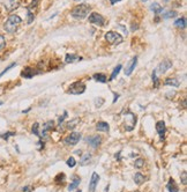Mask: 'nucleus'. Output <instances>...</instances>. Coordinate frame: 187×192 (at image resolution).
Returning a JSON list of instances; mask_svg holds the SVG:
<instances>
[{
	"label": "nucleus",
	"instance_id": "c03bdc74",
	"mask_svg": "<svg viewBox=\"0 0 187 192\" xmlns=\"http://www.w3.org/2000/svg\"><path fill=\"white\" fill-rule=\"evenodd\" d=\"M76 192H82V191H81V190H78V191H76Z\"/></svg>",
	"mask_w": 187,
	"mask_h": 192
},
{
	"label": "nucleus",
	"instance_id": "4c0bfd02",
	"mask_svg": "<svg viewBox=\"0 0 187 192\" xmlns=\"http://www.w3.org/2000/svg\"><path fill=\"white\" fill-rule=\"evenodd\" d=\"M66 117H67V111H65L64 115H63V116H61V117L59 118V124H60V125H61V123L64 122V119L66 118Z\"/></svg>",
	"mask_w": 187,
	"mask_h": 192
},
{
	"label": "nucleus",
	"instance_id": "ea45409f",
	"mask_svg": "<svg viewBox=\"0 0 187 192\" xmlns=\"http://www.w3.org/2000/svg\"><path fill=\"white\" fill-rule=\"evenodd\" d=\"M31 191V187L30 186H24L23 189H22V192H30Z\"/></svg>",
	"mask_w": 187,
	"mask_h": 192
},
{
	"label": "nucleus",
	"instance_id": "b1692460",
	"mask_svg": "<svg viewBox=\"0 0 187 192\" xmlns=\"http://www.w3.org/2000/svg\"><path fill=\"white\" fill-rule=\"evenodd\" d=\"M174 26L178 27V28H182V29H185V28H186V19H185V18L178 19V20L174 22Z\"/></svg>",
	"mask_w": 187,
	"mask_h": 192
},
{
	"label": "nucleus",
	"instance_id": "4468645a",
	"mask_svg": "<svg viewBox=\"0 0 187 192\" xmlns=\"http://www.w3.org/2000/svg\"><path fill=\"white\" fill-rule=\"evenodd\" d=\"M53 127H54V122H53V120H50V122L45 123V124L43 125V130H42V135H40V137H45L46 133L49 132V131H52V130H53Z\"/></svg>",
	"mask_w": 187,
	"mask_h": 192
},
{
	"label": "nucleus",
	"instance_id": "aec40b11",
	"mask_svg": "<svg viewBox=\"0 0 187 192\" xmlns=\"http://www.w3.org/2000/svg\"><path fill=\"white\" fill-rule=\"evenodd\" d=\"M78 60H81V58L76 56V54H66V58H65V61L66 63H75V61H78Z\"/></svg>",
	"mask_w": 187,
	"mask_h": 192
},
{
	"label": "nucleus",
	"instance_id": "20e7f679",
	"mask_svg": "<svg viewBox=\"0 0 187 192\" xmlns=\"http://www.w3.org/2000/svg\"><path fill=\"white\" fill-rule=\"evenodd\" d=\"M105 40L108 41V43H110V44L117 45V44H120L123 42V36L120 34L114 33V31H109V33L105 34Z\"/></svg>",
	"mask_w": 187,
	"mask_h": 192
},
{
	"label": "nucleus",
	"instance_id": "79ce46f5",
	"mask_svg": "<svg viewBox=\"0 0 187 192\" xmlns=\"http://www.w3.org/2000/svg\"><path fill=\"white\" fill-rule=\"evenodd\" d=\"M120 0H110V2L112 4V5H114V4H117V2H119Z\"/></svg>",
	"mask_w": 187,
	"mask_h": 192
},
{
	"label": "nucleus",
	"instance_id": "a18cd8bd",
	"mask_svg": "<svg viewBox=\"0 0 187 192\" xmlns=\"http://www.w3.org/2000/svg\"><path fill=\"white\" fill-rule=\"evenodd\" d=\"M1 104H2V102H1V101H0V106H1Z\"/></svg>",
	"mask_w": 187,
	"mask_h": 192
},
{
	"label": "nucleus",
	"instance_id": "6e6552de",
	"mask_svg": "<svg viewBox=\"0 0 187 192\" xmlns=\"http://www.w3.org/2000/svg\"><path fill=\"white\" fill-rule=\"evenodd\" d=\"M171 66H172V61H171L170 59H164L161 64L157 66L155 72L160 73V74H163V73L166 72L169 68H171Z\"/></svg>",
	"mask_w": 187,
	"mask_h": 192
},
{
	"label": "nucleus",
	"instance_id": "a211bd4d",
	"mask_svg": "<svg viewBox=\"0 0 187 192\" xmlns=\"http://www.w3.org/2000/svg\"><path fill=\"white\" fill-rule=\"evenodd\" d=\"M90 160H91V155L89 153H87V154H84L83 156L81 158L80 160V166H87V164H89L90 163Z\"/></svg>",
	"mask_w": 187,
	"mask_h": 192
},
{
	"label": "nucleus",
	"instance_id": "58836bf2",
	"mask_svg": "<svg viewBox=\"0 0 187 192\" xmlns=\"http://www.w3.org/2000/svg\"><path fill=\"white\" fill-rule=\"evenodd\" d=\"M153 80H154V83H155V87L157 88V86H158V81H157V78H156V72L153 73Z\"/></svg>",
	"mask_w": 187,
	"mask_h": 192
},
{
	"label": "nucleus",
	"instance_id": "f257e3e1",
	"mask_svg": "<svg viewBox=\"0 0 187 192\" xmlns=\"http://www.w3.org/2000/svg\"><path fill=\"white\" fill-rule=\"evenodd\" d=\"M21 22H22V20H21V18H20L19 15H11L7 19L6 22H5L4 28H5V30H6L7 33L13 34L18 30V28L21 24Z\"/></svg>",
	"mask_w": 187,
	"mask_h": 192
},
{
	"label": "nucleus",
	"instance_id": "ddd939ff",
	"mask_svg": "<svg viewBox=\"0 0 187 192\" xmlns=\"http://www.w3.org/2000/svg\"><path fill=\"white\" fill-rule=\"evenodd\" d=\"M38 72H36L34 68H31V67H26L23 71H22V73H21V75L23 76V78H27V79H30V78H32L35 74H37Z\"/></svg>",
	"mask_w": 187,
	"mask_h": 192
},
{
	"label": "nucleus",
	"instance_id": "4be33fe9",
	"mask_svg": "<svg viewBox=\"0 0 187 192\" xmlns=\"http://www.w3.org/2000/svg\"><path fill=\"white\" fill-rule=\"evenodd\" d=\"M80 182H81V179L79 178V177H75V178L73 179V182H72L69 186H68V190L69 191H73V190H75V189H78L79 184H80Z\"/></svg>",
	"mask_w": 187,
	"mask_h": 192
},
{
	"label": "nucleus",
	"instance_id": "f704fd0d",
	"mask_svg": "<svg viewBox=\"0 0 187 192\" xmlns=\"http://www.w3.org/2000/svg\"><path fill=\"white\" fill-rule=\"evenodd\" d=\"M15 133H13V132H7L6 134H0V137L2 138V139H5V140H7L8 139V137H11V135H14Z\"/></svg>",
	"mask_w": 187,
	"mask_h": 192
},
{
	"label": "nucleus",
	"instance_id": "a878e982",
	"mask_svg": "<svg viewBox=\"0 0 187 192\" xmlns=\"http://www.w3.org/2000/svg\"><path fill=\"white\" fill-rule=\"evenodd\" d=\"M151 9L154 11V13H155L156 15H158V14H161L162 12H163V8H162V7L160 6L158 4H156V2L151 5Z\"/></svg>",
	"mask_w": 187,
	"mask_h": 192
},
{
	"label": "nucleus",
	"instance_id": "1a4fd4ad",
	"mask_svg": "<svg viewBox=\"0 0 187 192\" xmlns=\"http://www.w3.org/2000/svg\"><path fill=\"white\" fill-rule=\"evenodd\" d=\"M4 6L6 7L8 12H13L14 9H16L20 6V0H5Z\"/></svg>",
	"mask_w": 187,
	"mask_h": 192
},
{
	"label": "nucleus",
	"instance_id": "39448f33",
	"mask_svg": "<svg viewBox=\"0 0 187 192\" xmlns=\"http://www.w3.org/2000/svg\"><path fill=\"white\" fill-rule=\"evenodd\" d=\"M85 92V85L81 81H76L74 83H72L68 89V93L73 94V95H80Z\"/></svg>",
	"mask_w": 187,
	"mask_h": 192
},
{
	"label": "nucleus",
	"instance_id": "a19ab883",
	"mask_svg": "<svg viewBox=\"0 0 187 192\" xmlns=\"http://www.w3.org/2000/svg\"><path fill=\"white\" fill-rule=\"evenodd\" d=\"M103 102H104V99H99V102H98V101L96 99V106H101V104H102Z\"/></svg>",
	"mask_w": 187,
	"mask_h": 192
},
{
	"label": "nucleus",
	"instance_id": "9d476101",
	"mask_svg": "<svg viewBox=\"0 0 187 192\" xmlns=\"http://www.w3.org/2000/svg\"><path fill=\"white\" fill-rule=\"evenodd\" d=\"M98 182H99V176H98L97 172H94V174L91 175V179H90V182H89V189H88L89 192H95Z\"/></svg>",
	"mask_w": 187,
	"mask_h": 192
},
{
	"label": "nucleus",
	"instance_id": "f03ea898",
	"mask_svg": "<svg viewBox=\"0 0 187 192\" xmlns=\"http://www.w3.org/2000/svg\"><path fill=\"white\" fill-rule=\"evenodd\" d=\"M89 12H90V6L87 5V4H81V5H78L72 9L71 15L73 18L78 19V20H82V19L88 16Z\"/></svg>",
	"mask_w": 187,
	"mask_h": 192
},
{
	"label": "nucleus",
	"instance_id": "7ed1b4c3",
	"mask_svg": "<svg viewBox=\"0 0 187 192\" xmlns=\"http://www.w3.org/2000/svg\"><path fill=\"white\" fill-rule=\"evenodd\" d=\"M123 116H124V119H125V123H124L125 130L129 132V131H132V130L135 127V124H136L135 115L133 112H131V111H126Z\"/></svg>",
	"mask_w": 187,
	"mask_h": 192
},
{
	"label": "nucleus",
	"instance_id": "7c9ffc66",
	"mask_svg": "<svg viewBox=\"0 0 187 192\" xmlns=\"http://www.w3.org/2000/svg\"><path fill=\"white\" fill-rule=\"evenodd\" d=\"M176 15H177V13L173 12V11H171V12H168L166 14H164L163 18H164V19H171V18H174Z\"/></svg>",
	"mask_w": 187,
	"mask_h": 192
},
{
	"label": "nucleus",
	"instance_id": "5701e85b",
	"mask_svg": "<svg viewBox=\"0 0 187 192\" xmlns=\"http://www.w3.org/2000/svg\"><path fill=\"white\" fill-rule=\"evenodd\" d=\"M94 79L98 81V82H102V83H105L108 81V78L105 74H102V73H98V74H95L94 75Z\"/></svg>",
	"mask_w": 187,
	"mask_h": 192
},
{
	"label": "nucleus",
	"instance_id": "2eb2a0df",
	"mask_svg": "<svg viewBox=\"0 0 187 192\" xmlns=\"http://www.w3.org/2000/svg\"><path fill=\"white\" fill-rule=\"evenodd\" d=\"M156 130H157V133L160 134V137L163 138L164 137V134L166 132V127H165V123L164 122H158L157 124H156Z\"/></svg>",
	"mask_w": 187,
	"mask_h": 192
},
{
	"label": "nucleus",
	"instance_id": "412c9836",
	"mask_svg": "<svg viewBox=\"0 0 187 192\" xmlns=\"http://www.w3.org/2000/svg\"><path fill=\"white\" fill-rule=\"evenodd\" d=\"M165 85H168V86H172V87H179L180 85V82H179V80L178 79H174V78H169V79L165 80V82H164Z\"/></svg>",
	"mask_w": 187,
	"mask_h": 192
},
{
	"label": "nucleus",
	"instance_id": "72a5a7b5",
	"mask_svg": "<svg viewBox=\"0 0 187 192\" xmlns=\"http://www.w3.org/2000/svg\"><path fill=\"white\" fill-rule=\"evenodd\" d=\"M15 65H16V64H15V63H13V64H11V65H9V66H8V67H6V68H5V70H4V71H2V72L0 73V76H2V75H4V74H5V73H6V72H8V71H9V70H11V68H12V67H14V66H15Z\"/></svg>",
	"mask_w": 187,
	"mask_h": 192
},
{
	"label": "nucleus",
	"instance_id": "bb28decb",
	"mask_svg": "<svg viewBox=\"0 0 187 192\" xmlns=\"http://www.w3.org/2000/svg\"><path fill=\"white\" fill-rule=\"evenodd\" d=\"M120 70H121V65H118V66L113 70V72H112V74H111V78H110V80H114L116 79V76L119 74V72H120Z\"/></svg>",
	"mask_w": 187,
	"mask_h": 192
},
{
	"label": "nucleus",
	"instance_id": "cd10ccee",
	"mask_svg": "<svg viewBox=\"0 0 187 192\" xmlns=\"http://www.w3.org/2000/svg\"><path fill=\"white\" fill-rule=\"evenodd\" d=\"M38 127H39L38 123H35L34 126H32V133H34V134H36V135L39 137V138H42V137H40V134H39V132H38Z\"/></svg>",
	"mask_w": 187,
	"mask_h": 192
},
{
	"label": "nucleus",
	"instance_id": "dca6fc26",
	"mask_svg": "<svg viewBox=\"0 0 187 192\" xmlns=\"http://www.w3.org/2000/svg\"><path fill=\"white\" fill-rule=\"evenodd\" d=\"M96 130L97 131H101V132H109L110 126L105 122H98L96 125Z\"/></svg>",
	"mask_w": 187,
	"mask_h": 192
},
{
	"label": "nucleus",
	"instance_id": "473e14b6",
	"mask_svg": "<svg viewBox=\"0 0 187 192\" xmlns=\"http://www.w3.org/2000/svg\"><path fill=\"white\" fill-rule=\"evenodd\" d=\"M181 182H182L184 185H186L187 184V172L186 171H182V174H181Z\"/></svg>",
	"mask_w": 187,
	"mask_h": 192
},
{
	"label": "nucleus",
	"instance_id": "c756f323",
	"mask_svg": "<svg viewBox=\"0 0 187 192\" xmlns=\"http://www.w3.org/2000/svg\"><path fill=\"white\" fill-rule=\"evenodd\" d=\"M134 166H135V168H142V167L144 166V161H143L142 159L135 160V162H134Z\"/></svg>",
	"mask_w": 187,
	"mask_h": 192
},
{
	"label": "nucleus",
	"instance_id": "f8f14e48",
	"mask_svg": "<svg viewBox=\"0 0 187 192\" xmlns=\"http://www.w3.org/2000/svg\"><path fill=\"white\" fill-rule=\"evenodd\" d=\"M88 141V144L91 146V147H94V148H97L98 146L101 145V141H102V138L99 137V135H95V137H91V138H88L87 139Z\"/></svg>",
	"mask_w": 187,
	"mask_h": 192
},
{
	"label": "nucleus",
	"instance_id": "e433bc0d",
	"mask_svg": "<svg viewBox=\"0 0 187 192\" xmlns=\"http://www.w3.org/2000/svg\"><path fill=\"white\" fill-rule=\"evenodd\" d=\"M34 19H35V16H34V13H31V12L29 11V12H28V23H31Z\"/></svg>",
	"mask_w": 187,
	"mask_h": 192
},
{
	"label": "nucleus",
	"instance_id": "c9c22d12",
	"mask_svg": "<svg viewBox=\"0 0 187 192\" xmlns=\"http://www.w3.org/2000/svg\"><path fill=\"white\" fill-rule=\"evenodd\" d=\"M5 44H6V42H5V37H4L2 35H0V50L5 47Z\"/></svg>",
	"mask_w": 187,
	"mask_h": 192
},
{
	"label": "nucleus",
	"instance_id": "2f4dec72",
	"mask_svg": "<svg viewBox=\"0 0 187 192\" xmlns=\"http://www.w3.org/2000/svg\"><path fill=\"white\" fill-rule=\"evenodd\" d=\"M54 179H56V183H60V182L63 183L65 181V175L64 174H59L58 176H56V178Z\"/></svg>",
	"mask_w": 187,
	"mask_h": 192
},
{
	"label": "nucleus",
	"instance_id": "9b49d317",
	"mask_svg": "<svg viewBox=\"0 0 187 192\" xmlns=\"http://www.w3.org/2000/svg\"><path fill=\"white\" fill-rule=\"evenodd\" d=\"M136 64H137V57H134V58L128 63V65L126 66V68H125V74H126V75H131L132 72H133V70L135 68Z\"/></svg>",
	"mask_w": 187,
	"mask_h": 192
},
{
	"label": "nucleus",
	"instance_id": "393cba45",
	"mask_svg": "<svg viewBox=\"0 0 187 192\" xmlns=\"http://www.w3.org/2000/svg\"><path fill=\"white\" fill-rule=\"evenodd\" d=\"M79 123H80V118H74V119H72L71 122H68V124H67V129L68 130H73L74 127H76Z\"/></svg>",
	"mask_w": 187,
	"mask_h": 192
},
{
	"label": "nucleus",
	"instance_id": "423d86ee",
	"mask_svg": "<svg viewBox=\"0 0 187 192\" xmlns=\"http://www.w3.org/2000/svg\"><path fill=\"white\" fill-rule=\"evenodd\" d=\"M80 139H81V133L73 132L65 139V144L68 146H75L80 141Z\"/></svg>",
	"mask_w": 187,
	"mask_h": 192
},
{
	"label": "nucleus",
	"instance_id": "0eeeda50",
	"mask_svg": "<svg viewBox=\"0 0 187 192\" xmlns=\"http://www.w3.org/2000/svg\"><path fill=\"white\" fill-rule=\"evenodd\" d=\"M89 22L94 23V24H96V26L103 27L104 24H105V19H104L101 14L91 13L90 15H89Z\"/></svg>",
	"mask_w": 187,
	"mask_h": 192
},
{
	"label": "nucleus",
	"instance_id": "6ab92c4d",
	"mask_svg": "<svg viewBox=\"0 0 187 192\" xmlns=\"http://www.w3.org/2000/svg\"><path fill=\"white\" fill-rule=\"evenodd\" d=\"M144 181H146V177L140 174V172H136L135 175H134V182H135V184L137 185H141L142 183H144Z\"/></svg>",
	"mask_w": 187,
	"mask_h": 192
},
{
	"label": "nucleus",
	"instance_id": "f3484780",
	"mask_svg": "<svg viewBox=\"0 0 187 192\" xmlns=\"http://www.w3.org/2000/svg\"><path fill=\"white\" fill-rule=\"evenodd\" d=\"M166 189H168L169 192H178V191H179L177 183H176V182H174L172 178L170 179V181H169V183L166 184Z\"/></svg>",
	"mask_w": 187,
	"mask_h": 192
},
{
	"label": "nucleus",
	"instance_id": "c85d7f7f",
	"mask_svg": "<svg viewBox=\"0 0 187 192\" xmlns=\"http://www.w3.org/2000/svg\"><path fill=\"white\" fill-rule=\"evenodd\" d=\"M66 163H67V166H68V167L73 168V167L76 164V161H75V159H74V158H68V159H67V161H66Z\"/></svg>",
	"mask_w": 187,
	"mask_h": 192
},
{
	"label": "nucleus",
	"instance_id": "37998d69",
	"mask_svg": "<svg viewBox=\"0 0 187 192\" xmlns=\"http://www.w3.org/2000/svg\"><path fill=\"white\" fill-rule=\"evenodd\" d=\"M75 154H78V155H81V154H82V152H81V151H75Z\"/></svg>",
	"mask_w": 187,
	"mask_h": 192
}]
</instances>
